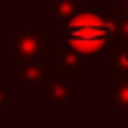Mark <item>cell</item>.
<instances>
[{
	"label": "cell",
	"mask_w": 128,
	"mask_h": 128,
	"mask_svg": "<svg viewBox=\"0 0 128 128\" xmlns=\"http://www.w3.org/2000/svg\"><path fill=\"white\" fill-rule=\"evenodd\" d=\"M104 69H107V88L119 83H128V38L114 36L109 48L104 50Z\"/></svg>",
	"instance_id": "3957f363"
},
{
	"label": "cell",
	"mask_w": 128,
	"mask_h": 128,
	"mask_svg": "<svg viewBox=\"0 0 128 128\" xmlns=\"http://www.w3.org/2000/svg\"><path fill=\"white\" fill-rule=\"evenodd\" d=\"M48 71H50V64H40V62H17L7 66V74L12 78H17L24 88H33V86L43 88Z\"/></svg>",
	"instance_id": "8992f818"
},
{
	"label": "cell",
	"mask_w": 128,
	"mask_h": 128,
	"mask_svg": "<svg viewBox=\"0 0 128 128\" xmlns=\"http://www.w3.org/2000/svg\"><path fill=\"white\" fill-rule=\"evenodd\" d=\"M83 7H86V0H45L40 5L45 14H52V36H62L64 26L74 17L86 12Z\"/></svg>",
	"instance_id": "5b68a950"
},
{
	"label": "cell",
	"mask_w": 128,
	"mask_h": 128,
	"mask_svg": "<svg viewBox=\"0 0 128 128\" xmlns=\"http://www.w3.org/2000/svg\"><path fill=\"white\" fill-rule=\"evenodd\" d=\"M43 90H45L48 100L52 104L62 107V109H74L76 107V90H74V78L66 76V74L57 71L50 64V71H48V78L43 83Z\"/></svg>",
	"instance_id": "277c9868"
},
{
	"label": "cell",
	"mask_w": 128,
	"mask_h": 128,
	"mask_svg": "<svg viewBox=\"0 0 128 128\" xmlns=\"http://www.w3.org/2000/svg\"><path fill=\"white\" fill-rule=\"evenodd\" d=\"M7 104H10V92H7V88L0 83V109H5Z\"/></svg>",
	"instance_id": "9c48e42d"
},
{
	"label": "cell",
	"mask_w": 128,
	"mask_h": 128,
	"mask_svg": "<svg viewBox=\"0 0 128 128\" xmlns=\"http://www.w3.org/2000/svg\"><path fill=\"white\" fill-rule=\"evenodd\" d=\"M64 45L78 55H100L109 48L114 38V28L104 14L81 12L64 26L62 31Z\"/></svg>",
	"instance_id": "6da1fadb"
},
{
	"label": "cell",
	"mask_w": 128,
	"mask_h": 128,
	"mask_svg": "<svg viewBox=\"0 0 128 128\" xmlns=\"http://www.w3.org/2000/svg\"><path fill=\"white\" fill-rule=\"evenodd\" d=\"M116 2H119V7H121V12H124L126 17H128V0H116Z\"/></svg>",
	"instance_id": "30bf717a"
},
{
	"label": "cell",
	"mask_w": 128,
	"mask_h": 128,
	"mask_svg": "<svg viewBox=\"0 0 128 128\" xmlns=\"http://www.w3.org/2000/svg\"><path fill=\"white\" fill-rule=\"evenodd\" d=\"M52 60H55L52 66L57 71L66 74V76H71V78H83L86 76V57L74 52V50H69L66 45H60L57 43L55 52H52Z\"/></svg>",
	"instance_id": "52a82bcc"
},
{
	"label": "cell",
	"mask_w": 128,
	"mask_h": 128,
	"mask_svg": "<svg viewBox=\"0 0 128 128\" xmlns=\"http://www.w3.org/2000/svg\"><path fill=\"white\" fill-rule=\"evenodd\" d=\"M55 48H57L55 36L43 31V24L26 22L10 40V55L17 62H38L43 55L52 57Z\"/></svg>",
	"instance_id": "7a4b0ae2"
},
{
	"label": "cell",
	"mask_w": 128,
	"mask_h": 128,
	"mask_svg": "<svg viewBox=\"0 0 128 128\" xmlns=\"http://www.w3.org/2000/svg\"><path fill=\"white\" fill-rule=\"evenodd\" d=\"M107 109H128V83H119V86L109 88Z\"/></svg>",
	"instance_id": "ba28073f"
}]
</instances>
